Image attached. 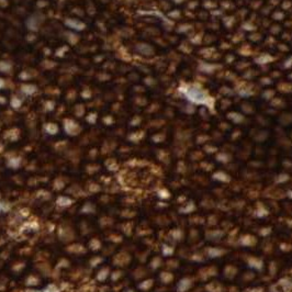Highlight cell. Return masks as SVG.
<instances>
[{
    "mask_svg": "<svg viewBox=\"0 0 292 292\" xmlns=\"http://www.w3.org/2000/svg\"><path fill=\"white\" fill-rule=\"evenodd\" d=\"M58 203H61L59 205H68L72 203V201L69 199H66V198H61V199H58Z\"/></svg>",
    "mask_w": 292,
    "mask_h": 292,
    "instance_id": "cell-1",
    "label": "cell"
},
{
    "mask_svg": "<svg viewBox=\"0 0 292 292\" xmlns=\"http://www.w3.org/2000/svg\"><path fill=\"white\" fill-rule=\"evenodd\" d=\"M35 292H57V289L54 286H49V287H47L43 291H35Z\"/></svg>",
    "mask_w": 292,
    "mask_h": 292,
    "instance_id": "cell-2",
    "label": "cell"
}]
</instances>
